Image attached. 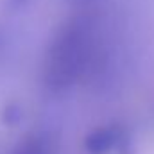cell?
Returning <instances> with one entry per match:
<instances>
[{
    "instance_id": "7a4b0ae2",
    "label": "cell",
    "mask_w": 154,
    "mask_h": 154,
    "mask_svg": "<svg viewBox=\"0 0 154 154\" xmlns=\"http://www.w3.org/2000/svg\"><path fill=\"white\" fill-rule=\"evenodd\" d=\"M82 145L88 154H134V142L131 133L118 124L99 125L91 129L84 136Z\"/></svg>"
},
{
    "instance_id": "52a82bcc",
    "label": "cell",
    "mask_w": 154,
    "mask_h": 154,
    "mask_svg": "<svg viewBox=\"0 0 154 154\" xmlns=\"http://www.w3.org/2000/svg\"><path fill=\"white\" fill-rule=\"evenodd\" d=\"M70 4H75V5H91V4H95V2H99V0H68Z\"/></svg>"
},
{
    "instance_id": "5b68a950",
    "label": "cell",
    "mask_w": 154,
    "mask_h": 154,
    "mask_svg": "<svg viewBox=\"0 0 154 154\" xmlns=\"http://www.w3.org/2000/svg\"><path fill=\"white\" fill-rule=\"evenodd\" d=\"M36 0H0V5L5 13L9 14H18V13H23L27 11Z\"/></svg>"
},
{
    "instance_id": "3957f363",
    "label": "cell",
    "mask_w": 154,
    "mask_h": 154,
    "mask_svg": "<svg viewBox=\"0 0 154 154\" xmlns=\"http://www.w3.org/2000/svg\"><path fill=\"white\" fill-rule=\"evenodd\" d=\"M11 154H56V143L43 133L27 134L13 147Z\"/></svg>"
},
{
    "instance_id": "277c9868",
    "label": "cell",
    "mask_w": 154,
    "mask_h": 154,
    "mask_svg": "<svg viewBox=\"0 0 154 154\" xmlns=\"http://www.w3.org/2000/svg\"><path fill=\"white\" fill-rule=\"evenodd\" d=\"M23 116H25V111H23V106L20 102H7L2 108V111H0V120L7 127L20 125L22 120H23Z\"/></svg>"
},
{
    "instance_id": "6da1fadb",
    "label": "cell",
    "mask_w": 154,
    "mask_h": 154,
    "mask_svg": "<svg viewBox=\"0 0 154 154\" xmlns=\"http://www.w3.org/2000/svg\"><path fill=\"white\" fill-rule=\"evenodd\" d=\"M91 23L86 18H77L75 22L63 27L47 54L43 72L47 88L59 91L75 84L91 59Z\"/></svg>"
},
{
    "instance_id": "8992f818",
    "label": "cell",
    "mask_w": 154,
    "mask_h": 154,
    "mask_svg": "<svg viewBox=\"0 0 154 154\" xmlns=\"http://www.w3.org/2000/svg\"><path fill=\"white\" fill-rule=\"evenodd\" d=\"M5 45H7V32L4 29H0V52L5 48Z\"/></svg>"
}]
</instances>
